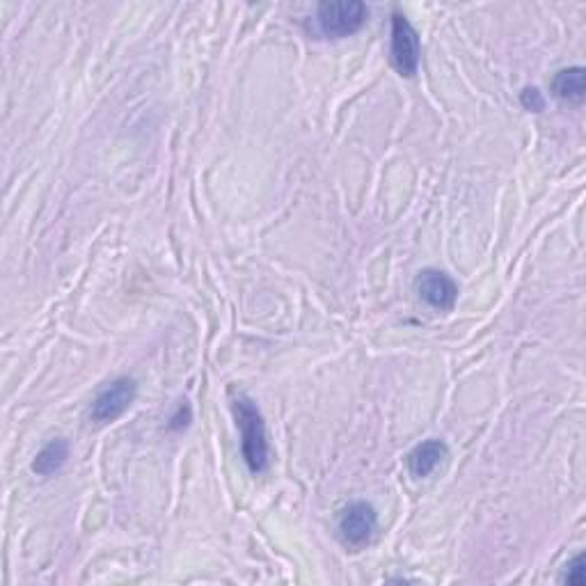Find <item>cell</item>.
<instances>
[{
  "mask_svg": "<svg viewBox=\"0 0 586 586\" xmlns=\"http://www.w3.org/2000/svg\"><path fill=\"white\" fill-rule=\"evenodd\" d=\"M236 426L241 431V454L252 474H264L271 465V447H268L266 422L257 403L248 397H236L234 403Z\"/></svg>",
  "mask_w": 586,
  "mask_h": 586,
  "instance_id": "obj_1",
  "label": "cell"
},
{
  "mask_svg": "<svg viewBox=\"0 0 586 586\" xmlns=\"http://www.w3.org/2000/svg\"><path fill=\"white\" fill-rule=\"evenodd\" d=\"M369 10L362 0H332V3H321L316 10V19L323 35L328 37H348L367 23Z\"/></svg>",
  "mask_w": 586,
  "mask_h": 586,
  "instance_id": "obj_2",
  "label": "cell"
},
{
  "mask_svg": "<svg viewBox=\"0 0 586 586\" xmlns=\"http://www.w3.org/2000/svg\"><path fill=\"white\" fill-rule=\"evenodd\" d=\"M138 397V385L133 378H117L106 385L92 401L90 419L94 424H110L120 419Z\"/></svg>",
  "mask_w": 586,
  "mask_h": 586,
  "instance_id": "obj_3",
  "label": "cell"
},
{
  "mask_svg": "<svg viewBox=\"0 0 586 586\" xmlns=\"http://www.w3.org/2000/svg\"><path fill=\"white\" fill-rule=\"evenodd\" d=\"M422 46H419L417 30L403 14L392 17V65L403 78H413L419 69Z\"/></svg>",
  "mask_w": 586,
  "mask_h": 586,
  "instance_id": "obj_4",
  "label": "cell"
},
{
  "mask_svg": "<svg viewBox=\"0 0 586 586\" xmlns=\"http://www.w3.org/2000/svg\"><path fill=\"white\" fill-rule=\"evenodd\" d=\"M378 527V513L374 506L367 502H351L339 513L337 532L342 541L351 548H362L364 543L371 541Z\"/></svg>",
  "mask_w": 586,
  "mask_h": 586,
  "instance_id": "obj_5",
  "label": "cell"
},
{
  "mask_svg": "<svg viewBox=\"0 0 586 586\" xmlns=\"http://www.w3.org/2000/svg\"><path fill=\"white\" fill-rule=\"evenodd\" d=\"M415 291L426 305L435 310H451L458 300V284L447 273L424 268L415 277Z\"/></svg>",
  "mask_w": 586,
  "mask_h": 586,
  "instance_id": "obj_6",
  "label": "cell"
},
{
  "mask_svg": "<svg viewBox=\"0 0 586 586\" xmlns=\"http://www.w3.org/2000/svg\"><path fill=\"white\" fill-rule=\"evenodd\" d=\"M449 454L447 445L442 440H426L422 445H417L410 454L406 456V465L408 472L413 474L415 479H424L438 467L442 461H445Z\"/></svg>",
  "mask_w": 586,
  "mask_h": 586,
  "instance_id": "obj_7",
  "label": "cell"
},
{
  "mask_svg": "<svg viewBox=\"0 0 586 586\" xmlns=\"http://www.w3.org/2000/svg\"><path fill=\"white\" fill-rule=\"evenodd\" d=\"M552 94L568 104H582L586 97V71L582 67L557 71L552 78Z\"/></svg>",
  "mask_w": 586,
  "mask_h": 586,
  "instance_id": "obj_8",
  "label": "cell"
},
{
  "mask_svg": "<svg viewBox=\"0 0 586 586\" xmlns=\"http://www.w3.org/2000/svg\"><path fill=\"white\" fill-rule=\"evenodd\" d=\"M69 458V442L67 440H51L33 461V472L39 477H51V474L60 472Z\"/></svg>",
  "mask_w": 586,
  "mask_h": 586,
  "instance_id": "obj_9",
  "label": "cell"
},
{
  "mask_svg": "<svg viewBox=\"0 0 586 586\" xmlns=\"http://www.w3.org/2000/svg\"><path fill=\"white\" fill-rule=\"evenodd\" d=\"M586 564H584V554H577L575 559H570L566 564V573L561 580H564L566 584H575V586H584V580H586Z\"/></svg>",
  "mask_w": 586,
  "mask_h": 586,
  "instance_id": "obj_10",
  "label": "cell"
},
{
  "mask_svg": "<svg viewBox=\"0 0 586 586\" xmlns=\"http://www.w3.org/2000/svg\"><path fill=\"white\" fill-rule=\"evenodd\" d=\"M520 104L525 110H532V113H541L545 108V99L543 94L536 90V87H525L520 94Z\"/></svg>",
  "mask_w": 586,
  "mask_h": 586,
  "instance_id": "obj_11",
  "label": "cell"
},
{
  "mask_svg": "<svg viewBox=\"0 0 586 586\" xmlns=\"http://www.w3.org/2000/svg\"><path fill=\"white\" fill-rule=\"evenodd\" d=\"M190 406L188 403L184 401L181 403V406L177 408V415H174L172 419H170V431H181V429H186V426L190 424Z\"/></svg>",
  "mask_w": 586,
  "mask_h": 586,
  "instance_id": "obj_12",
  "label": "cell"
}]
</instances>
